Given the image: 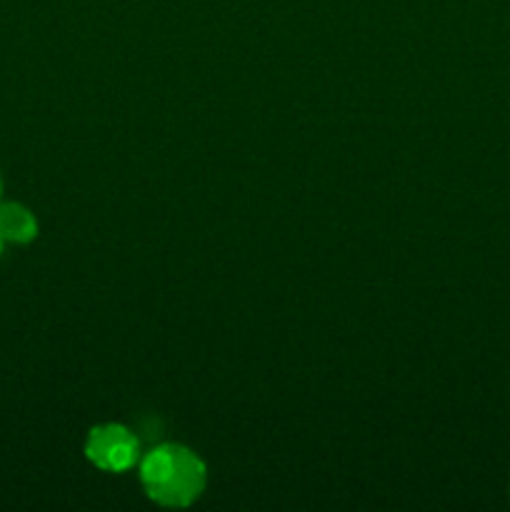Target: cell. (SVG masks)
<instances>
[{
    "instance_id": "cell-1",
    "label": "cell",
    "mask_w": 510,
    "mask_h": 512,
    "mask_svg": "<svg viewBox=\"0 0 510 512\" xmlns=\"http://www.w3.org/2000/svg\"><path fill=\"white\" fill-rule=\"evenodd\" d=\"M140 478L155 503L185 508L203 493L205 465L180 445H160L140 460Z\"/></svg>"
},
{
    "instance_id": "cell-2",
    "label": "cell",
    "mask_w": 510,
    "mask_h": 512,
    "mask_svg": "<svg viewBox=\"0 0 510 512\" xmlns=\"http://www.w3.org/2000/svg\"><path fill=\"white\" fill-rule=\"evenodd\" d=\"M85 455L90 463L98 465L100 470L110 473H123L138 463V440L123 425H100L88 435L85 443Z\"/></svg>"
},
{
    "instance_id": "cell-3",
    "label": "cell",
    "mask_w": 510,
    "mask_h": 512,
    "mask_svg": "<svg viewBox=\"0 0 510 512\" xmlns=\"http://www.w3.org/2000/svg\"><path fill=\"white\" fill-rule=\"evenodd\" d=\"M38 233V223L30 215V210H25L18 203H3L0 205V235L3 240L10 243H28Z\"/></svg>"
},
{
    "instance_id": "cell-4",
    "label": "cell",
    "mask_w": 510,
    "mask_h": 512,
    "mask_svg": "<svg viewBox=\"0 0 510 512\" xmlns=\"http://www.w3.org/2000/svg\"><path fill=\"white\" fill-rule=\"evenodd\" d=\"M3 243H5V240H3V235H0V250H3Z\"/></svg>"
}]
</instances>
